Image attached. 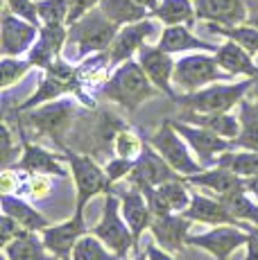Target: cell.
<instances>
[{
    "label": "cell",
    "instance_id": "cell-1",
    "mask_svg": "<svg viewBox=\"0 0 258 260\" xmlns=\"http://www.w3.org/2000/svg\"><path fill=\"white\" fill-rule=\"evenodd\" d=\"M98 93L109 102H116L127 113H134L141 104H145L147 100H152L161 91L152 84V79L143 71L138 59H129V61L113 68V73L109 75V79L102 84Z\"/></svg>",
    "mask_w": 258,
    "mask_h": 260
},
{
    "label": "cell",
    "instance_id": "cell-2",
    "mask_svg": "<svg viewBox=\"0 0 258 260\" xmlns=\"http://www.w3.org/2000/svg\"><path fill=\"white\" fill-rule=\"evenodd\" d=\"M256 79H242V82H217L204 86L200 91L177 95V102L181 109L190 113H222L231 111L233 107L245 100V95L254 88Z\"/></svg>",
    "mask_w": 258,
    "mask_h": 260
},
{
    "label": "cell",
    "instance_id": "cell-3",
    "mask_svg": "<svg viewBox=\"0 0 258 260\" xmlns=\"http://www.w3.org/2000/svg\"><path fill=\"white\" fill-rule=\"evenodd\" d=\"M118 29L120 25H116L100 7H95L79 21L68 25V43L77 48V57H91L98 52H107Z\"/></svg>",
    "mask_w": 258,
    "mask_h": 260
},
{
    "label": "cell",
    "instance_id": "cell-4",
    "mask_svg": "<svg viewBox=\"0 0 258 260\" xmlns=\"http://www.w3.org/2000/svg\"><path fill=\"white\" fill-rule=\"evenodd\" d=\"M91 233H95V236L100 238L113 253H118L122 260L127 258V253H138L136 238H134V231L129 229L125 215L120 211V197H118V192L113 188L104 192L102 215L95 226L91 229Z\"/></svg>",
    "mask_w": 258,
    "mask_h": 260
},
{
    "label": "cell",
    "instance_id": "cell-5",
    "mask_svg": "<svg viewBox=\"0 0 258 260\" xmlns=\"http://www.w3.org/2000/svg\"><path fill=\"white\" fill-rule=\"evenodd\" d=\"M231 79L233 75H229L217 63L213 52H190L177 59L172 82H175V88H179V91L192 93L204 86H211V84L231 82Z\"/></svg>",
    "mask_w": 258,
    "mask_h": 260
},
{
    "label": "cell",
    "instance_id": "cell-6",
    "mask_svg": "<svg viewBox=\"0 0 258 260\" xmlns=\"http://www.w3.org/2000/svg\"><path fill=\"white\" fill-rule=\"evenodd\" d=\"M16 113H25V122L34 132L52 138L63 147V136L73 127V120L77 116V100L57 98L41 104V107L29 109V111H16Z\"/></svg>",
    "mask_w": 258,
    "mask_h": 260
},
{
    "label": "cell",
    "instance_id": "cell-7",
    "mask_svg": "<svg viewBox=\"0 0 258 260\" xmlns=\"http://www.w3.org/2000/svg\"><path fill=\"white\" fill-rule=\"evenodd\" d=\"M150 145L156 149L158 154H161L163 158H166L168 163H170L172 168L177 170V172L181 174L183 179L204 170V166L200 163V158L192 156L195 152L190 149V145L183 141L181 134L175 129L172 120H166V122H163L154 134H152Z\"/></svg>",
    "mask_w": 258,
    "mask_h": 260
},
{
    "label": "cell",
    "instance_id": "cell-8",
    "mask_svg": "<svg viewBox=\"0 0 258 260\" xmlns=\"http://www.w3.org/2000/svg\"><path fill=\"white\" fill-rule=\"evenodd\" d=\"M66 163L71 168V174L75 179V190H77V206L86 208V204L91 202L98 194H104L107 190H111V181L107 177V170L100 168L91 156L86 154L73 152V149H66Z\"/></svg>",
    "mask_w": 258,
    "mask_h": 260
},
{
    "label": "cell",
    "instance_id": "cell-9",
    "mask_svg": "<svg viewBox=\"0 0 258 260\" xmlns=\"http://www.w3.org/2000/svg\"><path fill=\"white\" fill-rule=\"evenodd\" d=\"M247 238H249V226L220 224V226H213L204 233H197V236L190 233L188 244L211 253L215 260H229L233 251H238L240 247L247 244Z\"/></svg>",
    "mask_w": 258,
    "mask_h": 260
},
{
    "label": "cell",
    "instance_id": "cell-10",
    "mask_svg": "<svg viewBox=\"0 0 258 260\" xmlns=\"http://www.w3.org/2000/svg\"><path fill=\"white\" fill-rule=\"evenodd\" d=\"M175 129L181 134V138L190 145V149L195 152V156L200 158V163L204 168H213L217 163V156L224 152L233 149V141L220 136V134L211 132L206 127H200V124L186 122V120H172Z\"/></svg>",
    "mask_w": 258,
    "mask_h": 260
},
{
    "label": "cell",
    "instance_id": "cell-11",
    "mask_svg": "<svg viewBox=\"0 0 258 260\" xmlns=\"http://www.w3.org/2000/svg\"><path fill=\"white\" fill-rule=\"evenodd\" d=\"M86 219H84V208H75L73 217H68L61 224H50L46 231H41V238L46 242L48 251L57 260H73V249L79 242V238L86 236Z\"/></svg>",
    "mask_w": 258,
    "mask_h": 260
},
{
    "label": "cell",
    "instance_id": "cell-12",
    "mask_svg": "<svg viewBox=\"0 0 258 260\" xmlns=\"http://www.w3.org/2000/svg\"><path fill=\"white\" fill-rule=\"evenodd\" d=\"M37 39L39 25L16 16L9 7H5L3 23H0V52H3V57H21L23 52H29Z\"/></svg>",
    "mask_w": 258,
    "mask_h": 260
},
{
    "label": "cell",
    "instance_id": "cell-13",
    "mask_svg": "<svg viewBox=\"0 0 258 260\" xmlns=\"http://www.w3.org/2000/svg\"><path fill=\"white\" fill-rule=\"evenodd\" d=\"M172 179H183V177L147 141L141 156L136 158V166H134L132 174H129V183H134V186L143 190V188H156L166 181H172Z\"/></svg>",
    "mask_w": 258,
    "mask_h": 260
},
{
    "label": "cell",
    "instance_id": "cell-14",
    "mask_svg": "<svg viewBox=\"0 0 258 260\" xmlns=\"http://www.w3.org/2000/svg\"><path fill=\"white\" fill-rule=\"evenodd\" d=\"M154 32H156V25L152 18H143V21L125 25V27L118 29L116 39H113V43L107 50L111 68L120 66V63H125L129 59L136 57L138 50L145 46L147 39H150Z\"/></svg>",
    "mask_w": 258,
    "mask_h": 260
},
{
    "label": "cell",
    "instance_id": "cell-15",
    "mask_svg": "<svg viewBox=\"0 0 258 260\" xmlns=\"http://www.w3.org/2000/svg\"><path fill=\"white\" fill-rule=\"evenodd\" d=\"M138 63L143 66V71L147 73V77L152 79V84L161 91L163 95H168V98L177 100V93H175V82H172V77H175V59H172L170 52H166L163 48L158 46H143L138 50Z\"/></svg>",
    "mask_w": 258,
    "mask_h": 260
},
{
    "label": "cell",
    "instance_id": "cell-16",
    "mask_svg": "<svg viewBox=\"0 0 258 260\" xmlns=\"http://www.w3.org/2000/svg\"><path fill=\"white\" fill-rule=\"evenodd\" d=\"M192 222L183 213H170V215H154L150 224V233L156 244L172 253H181L188 247Z\"/></svg>",
    "mask_w": 258,
    "mask_h": 260
},
{
    "label": "cell",
    "instance_id": "cell-17",
    "mask_svg": "<svg viewBox=\"0 0 258 260\" xmlns=\"http://www.w3.org/2000/svg\"><path fill=\"white\" fill-rule=\"evenodd\" d=\"M63 158L66 156L48 152V149L39 147V145L29 143L27 138H23L21 158L14 163V170L16 172H27V174H50V177L66 179L71 174H68V168L63 166Z\"/></svg>",
    "mask_w": 258,
    "mask_h": 260
},
{
    "label": "cell",
    "instance_id": "cell-18",
    "mask_svg": "<svg viewBox=\"0 0 258 260\" xmlns=\"http://www.w3.org/2000/svg\"><path fill=\"white\" fill-rule=\"evenodd\" d=\"M143 192L147 197L152 215L183 213L192 199V192L186 188V179H172L156 188H143Z\"/></svg>",
    "mask_w": 258,
    "mask_h": 260
},
{
    "label": "cell",
    "instance_id": "cell-19",
    "mask_svg": "<svg viewBox=\"0 0 258 260\" xmlns=\"http://www.w3.org/2000/svg\"><path fill=\"white\" fill-rule=\"evenodd\" d=\"M118 197H120V211L125 215L129 229L134 231V238H136V244H141V238L145 231H150L152 224V208L147 204V197L138 186L129 183V188H120L116 190Z\"/></svg>",
    "mask_w": 258,
    "mask_h": 260
},
{
    "label": "cell",
    "instance_id": "cell-20",
    "mask_svg": "<svg viewBox=\"0 0 258 260\" xmlns=\"http://www.w3.org/2000/svg\"><path fill=\"white\" fill-rule=\"evenodd\" d=\"M197 21L217 25H240L249 21V9L245 0H195Z\"/></svg>",
    "mask_w": 258,
    "mask_h": 260
},
{
    "label": "cell",
    "instance_id": "cell-21",
    "mask_svg": "<svg viewBox=\"0 0 258 260\" xmlns=\"http://www.w3.org/2000/svg\"><path fill=\"white\" fill-rule=\"evenodd\" d=\"M192 224H204V226H220V224H242L231 215V211L224 206L220 197H208V194L192 192L190 206L183 211ZM249 226V224H242Z\"/></svg>",
    "mask_w": 258,
    "mask_h": 260
},
{
    "label": "cell",
    "instance_id": "cell-22",
    "mask_svg": "<svg viewBox=\"0 0 258 260\" xmlns=\"http://www.w3.org/2000/svg\"><path fill=\"white\" fill-rule=\"evenodd\" d=\"M158 48H163L170 54H183V52H213L215 54L217 46L195 37L188 25H168L158 37Z\"/></svg>",
    "mask_w": 258,
    "mask_h": 260
},
{
    "label": "cell",
    "instance_id": "cell-23",
    "mask_svg": "<svg viewBox=\"0 0 258 260\" xmlns=\"http://www.w3.org/2000/svg\"><path fill=\"white\" fill-rule=\"evenodd\" d=\"M186 183L204 188L208 192L215 194V197H224V194H231V192H236V190L245 188V179L233 174L231 170H227L222 166L204 168L202 172L190 174V177H186Z\"/></svg>",
    "mask_w": 258,
    "mask_h": 260
},
{
    "label": "cell",
    "instance_id": "cell-24",
    "mask_svg": "<svg viewBox=\"0 0 258 260\" xmlns=\"http://www.w3.org/2000/svg\"><path fill=\"white\" fill-rule=\"evenodd\" d=\"M215 59L227 73L233 75V77L258 79V63L254 61V54L247 52L240 43L229 41V39H227L222 46H217Z\"/></svg>",
    "mask_w": 258,
    "mask_h": 260
},
{
    "label": "cell",
    "instance_id": "cell-25",
    "mask_svg": "<svg viewBox=\"0 0 258 260\" xmlns=\"http://www.w3.org/2000/svg\"><path fill=\"white\" fill-rule=\"evenodd\" d=\"M0 204H3V213L14 217L23 229L27 231H46L50 226V219L46 217L43 213H39L32 204H27L25 199H21L18 194H12V192H3L0 194Z\"/></svg>",
    "mask_w": 258,
    "mask_h": 260
},
{
    "label": "cell",
    "instance_id": "cell-26",
    "mask_svg": "<svg viewBox=\"0 0 258 260\" xmlns=\"http://www.w3.org/2000/svg\"><path fill=\"white\" fill-rule=\"evenodd\" d=\"M5 258L7 260H54V256L48 251L43 238L37 236V231H23L9 244H5Z\"/></svg>",
    "mask_w": 258,
    "mask_h": 260
},
{
    "label": "cell",
    "instance_id": "cell-27",
    "mask_svg": "<svg viewBox=\"0 0 258 260\" xmlns=\"http://www.w3.org/2000/svg\"><path fill=\"white\" fill-rule=\"evenodd\" d=\"M183 120L211 129V132L220 134V136L229 138V141L238 138V134H240V116H238V113H231V111H222V113H190V111H186V118Z\"/></svg>",
    "mask_w": 258,
    "mask_h": 260
},
{
    "label": "cell",
    "instance_id": "cell-28",
    "mask_svg": "<svg viewBox=\"0 0 258 260\" xmlns=\"http://www.w3.org/2000/svg\"><path fill=\"white\" fill-rule=\"evenodd\" d=\"M152 16L166 27L168 25H195V0H161Z\"/></svg>",
    "mask_w": 258,
    "mask_h": 260
},
{
    "label": "cell",
    "instance_id": "cell-29",
    "mask_svg": "<svg viewBox=\"0 0 258 260\" xmlns=\"http://www.w3.org/2000/svg\"><path fill=\"white\" fill-rule=\"evenodd\" d=\"M100 9L120 27L152 16L150 9L143 7L138 0H100Z\"/></svg>",
    "mask_w": 258,
    "mask_h": 260
},
{
    "label": "cell",
    "instance_id": "cell-30",
    "mask_svg": "<svg viewBox=\"0 0 258 260\" xmlns=\"http://www.w3.org/2000/svg\"><path fill=\"white\" fill-rule=\"evenodd\" d=\"M238 116H240V134L233 138V147L258 149V102L242 100L238 104Z\"/></svg>",
    "mask_w": 258,
    "mask_h": 260
},
{
    "label": "cell",
    "instance_id": "cell-31",
    "mask_svg": "<svg viewBox=\"0 0 258 260\" xmlns=\"http://www.w3.org/2000/svg\"><path fill=\"white\" fill-rule=\"evenodd\" d=\"M204 25L211 34H217V37H224V39H229V41L240 43V46L245 48L247 52L254 54V57L258 54V27L254 23L247 21L240 25H231V27L217 25V23H204Z\"/></svg>",
    "mask_w": 258,
    "mask_h": 260
},
{
    "label": "cell",
    "instance_id": "cell-32",
    "mask_svg": "<svg viewBox=\"0 0 258 260\" xmlns=\"http://www.w3.org/2000/svg\"><path fill=\"white\" fill-rule=\"evenodd\" d=\"M215 166H222L227 170H231L233 174L242 179H249L258 174V149H229V152L217 156Z\"/></svg>",
    "mask_w": 258,
    "mask_h": 260
},
{
    "label": "cell",
    "instance_id": "cell-33",
    "mask_svg": "<svg viewBox=\"0 0 258 260\" xmlns=\"http://www.w3.org/2000/svg\"><path fill=\"white\" fill-rule=\"evenodd\" d=\"M224 202V206L231 211V215L242 224L249 226H258V202L247 192V188H240L231 194L220 197Z\"/></svg>",
    "mask_w": 258,
    "mask_h": 260
},
{
    "label": "cell",
    "instance_id": "cell-34",
    "mask_svg": "<svg viewBox=\"0 0 258 260\" xmlns=\"http://www.w3.org/2000/svg\"><path fill=\"white\" fill-rule=\"evenodd\" d=\"M73 260H122L118 253H113L95 233H86L79 238V242L73 249Z\"/></svg>",
    "mask_w": 258,
    "mask_h": 260
},
{
    "label": "cell",
    "instance_id": "cell-35",
    "mask_svg": "<svg viewBox=\"0 0 258 260\" xmlns=\"http://www.w3.org/2000/svg\"><path fill=\"white\" fill-rule=\"evenodd\" d=\"M41 25H68L71 0H37Z\"/></svg>",
    "mask_w": 258,
    "mask_h": 260
},
{
    "label": "cell",
    "instance_id": "cell-36",
    "mask_svg": "<svg viewBox=\"0 0 258 260\" xmlns=\"http://www.w3.org/2000/svg\"><path fill=\"white\" fill-rule=\"evenodd\" d=\"M143 147H145V141H143L129 124H125V127L118 132L116 141H113V152H116V156L138 158L143 152Z\"/></svg>",
    "mask_w": 258,
    "mask_h": 260
},
{
    "label": "cell",
    "instance_id": "cell-37",
    "mask_svg": "<svg viewBox=\"0 0 258 260\" xmlns=\"http://www.w3.org/2000/svg\"><path fill=\"white\" fill-rule=\"evenodd\" d=\"M29 68H34L32 63H29V59H21V57H3V61H0L3 84H0V86H3V88L14 86V84L18 82V79H23V77H25V75L29 73Z\"/></svg>",
    "mask_w": 258,
    "mask_h": 260
},
{
    "label": "cell",
    "instance_id": "cell-38",
    "mask_svg": "<svg viewBox=\"0 0 258 260\" xmlns=\"http://www.w3.org/2000/svg\"><path fill=\"white\" fill-rule=\"evenodd\" d=\"M18 190L27 192L32 199H46L52 192V179H50V174H27L25 172V179L18 181V186H16V192Z\"/></svg>",
    "mask_w": 258,
    "mask_h": 260
},
{
    "label": "cell",
    "instance_id": "cell-39",
    "mask_svg": "<svg viewBox=\"0 0 258 260\" xmlns=\"http://www.w3.org/2000/svg\"><path fill=\"white\" fill-rule=\"evenodd\" d=\"M134 166H136V158H125V156L109 158V163L104 166V170H107V177H109V181H111V186H116V183L122 181V179H129Z\"/></svg>",
    "mask_w": 258,
    "mask_h": 260
},
{
    "label": "cell",
    "instance_id": "cell-40",
    "mask_svg": "<svg viewBox=\"0 0 258 260\" xmlns=\"http://www.w3.org/2000/svg\"><path fill=\"white\" fill-rule=\"evenodd\" d=\"M18 149H23V138L21 136L14 138L12 127H9V120H5V124H3V166L5 168L12 166V161L18 156Z\"/></svg>",
    "mask_w": 258,
    "mask_h": 260
},
{
    "label": "cell",
    "instance_id": "cell-41",
    "mask_svg": "<svg viewBox=\"0 0 258 260\" xmlns=\"http://www.w3.org/2000/svg\"><path fill=\"white\" fill-rule=\"evenodd\" d=\"M27 59H29V63H32L34 68H43V71H46L54 59H57V54L52 52L48 43H43L41 39H37V41H34V46L29 48Z\"/></svg>",
    "mask_w": 258,
    "mask_h": 260
},
{
    "label": "cell",
    "instance_id": "cell-42",
    "mask_svg": "<svg viewBox=\"0 0 258 260\" xmlns=\"http://www.w3.org/2000/svg\"><path fill=\"white\" fill-rule=\"evenodd\" d=\"M5 3H7V7L12 9L16 16L25 18V21L41 27V18H39V9H37V3H34V0H5Z\"/></svg>",
    "mask_w": 258,
    "mask_h": 260
},
{
    "label": "cell",
    "instance_id": "cell-43",
    "mask_svg": "<svg viewBox=\"0 0 258 260\" xmlns=\"http://www.w3.org/2000/svg\"><path fill=\"white\" fill-rule=\"evenodd\" d=\"M23 231H27V229H23L14 217H9V215L3 213V219H0V240H3V247L12 242L14 238H18Z\"/></svg>",
    "mask_w": 258,
    "mask_h": 260
},
{
    "label": "cell",
    "instance_id": "cell-44",
    "mask_svg": "<svg viewBox=\"0 0 258 260\" xmlns=\"http://www.w3.org/2000/svg\"><path fill=\"white\" fill-rule=\"evenodd\" d=\"M100 7V0H71V14H68V25H73L75 21L88 14L91 9Z\"/></svg>",
    "mask_w": 258,
    "mask_h": 260
},
{
    "label": "cell",
    "instance_id": "cell-45",
    "mask_svg": "<svg viewBox=\"0 0 258 260\" xmlns=\"http://www.w3.org/2000/svg\"><path fill=\"white\" fill-rule=\"evenodd\" d=\"M145 256L147 260H175V253L168 251V249H163L161 244H147L145 247Z\"/></svg>",
    "mask_w": 258,
    "mask_h": 260
},
{
    "label": "cell",
    "instance_id": "cell-46",
    "mask_svg": "<svg viewBox=\"0 0 258 260\" xmlns=\"http://www.w3.org/2000/svg\"><path fill=\"white\" fill-rule=\"evenodd\" d=\"M247 256L242 260H258V226H249V238H247Z\"/></svg>",
    "mask_w": 258,
    "mask_h": 260
},
{
    "label": "cell",
    "instance_id": "cell-47",
    "mask_svg": "<svg viewBox=\"0 0 258 260\" xmlns=\"http://www.w3.org/2000/svg\"><path fill=\"white\" fill-rule=\"evenodd\" d=\"M245 188H247V192H249L251 197L258 202V174H254V177H249V179H245Z\"/></svg>",
    "mask_w": 258,
    "mask_h": 260
},
{
    "label": "cell",
    "instance_id": "cell-48",
    "mask_svg": "<svg viewBox=\"0 0 258 260\" xmlns=\"http://www.w3.org/2000/svg\"><path fill=\"white\" fill-rule=\"evenodd\" d=\"M138 3H141L143 7H147L150 12H154V9L158 7V3H161V0H138Z\"/></svg>",
    "mask_w": 258,
    "mask_h": 260
},
{
    "label": "cell",
    "instance_id": "cell-49",
    "mask_svg": "<svg viewBox=\"0 0 258 260\" xmlns=\"http://www.w3.org/2000/svg\"><path fill=\"white\" fill-rule=\"evenodd\" d=\"M249 23H254L258 27V14H249Z\"/></svg>",
    "mask_w": 258,
    "mask_h": 260
},
{
    "label": "cell",
    "instance_id": "cell-50",
    "mask_svg": "<svg viewBox=\"0 0 258 260\" xmlns=\"http://www.w3.org/2000/svg\"><path fill=\"white\" fill-rule=\"evenodd\" d=\"M251 93H254V98H256V102H258V79H256V84H254V88H251Z\"/></svg>",
    "mask_w": 258,
    "mask_h": 260
},
{
    "label": "cell",
    "instance_id": "cell-51",
    "mask_svg": "<svg viewBox=\"0 0 258 260\" xmlns=\"http://www.w3.org/2000/svg\"><path fill=\"white\" fill-rule=\"evenodd\" d=\"M125 260H127V258H125ZM134 260H147V256H145V253L138 251V253H136V258H134Z\"/></svg>",
    "mask_w": 258,
    "mask_h": 260
}]
</instances>
